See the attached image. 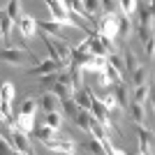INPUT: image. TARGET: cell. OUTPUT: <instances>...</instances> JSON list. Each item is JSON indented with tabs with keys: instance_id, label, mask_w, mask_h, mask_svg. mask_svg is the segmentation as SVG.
<instances>
[{
	"instance_id": "7bdbcfd3",
	"label": "cell",
	"mask_w": 155,
	"mask_h": 155,
	"mask_svg": "<svg viewBox=\"0 0 155 155\" xmlns=\"http://www.w3.org/2000/svg\"><path fill=\"white\" fill-rule=\"evenodd\" d=\"M12 155H26V153H21V150H12Z\"/></svg>"
},
{
	"instance_id": "d6986e66",
	"label": "cell",
	"mask_w": 155,
	"mask_h": 155,
	"mask_svg": "<svg viewBox=\"0 0 155 155\" xmlns=\"http://www.w3.org/2000/svg\"><path fill=\"white\" fill-rule=\"evenodd\" d=\"M5 14L14 21V23H16V21L23 16V14H21V0H7V9H5Z\"/></svg>"
},
{
	"instance_id": "3957f363",
	"label": "cell",
	"mask_w": 155,
	"mask_h": 155,
	"mask_svg": "<svg viewBox=\"0 0 155 155\" xmlns=\"http://www.w3.org/2000/svg\"><path fill=\"white\" fill-rule=\"evenodd\" d=\"M44 146L53 153H63V155H77V143L72 139H49L44 141Z\"/></svg>"
},
{
	"instance_id": "30bf717a",
	"label": "cell",
	"mask_w": 155,
	"mask_h": 155,
	"mask_svg": "<svg viewBox=\"0 0 155 155\" xmlns=\"http://www.w3.org/2000/svg\"><path fill=\"white\" fill-rule=\"evenodd\" d=\"M35 137H37L39 141L44 143L49 139H67L65 132H58V130H51L49 125H42V127H35Z\"/></svg>"
},
{
	"instance_id": "7a4b0ae2",
	"label": "cell",
	"mask_w": 155,
	"mask_h": 155,
	"mask_svg": "<svg viewBox=\"0 0 155 155\" xmlns=\"http://www.w3.org/2000/svg\"><path fill=\"white\" fill-rule=\"evenodd\" d=\"M44 2H46V7H49V12H51L56 23H60V26H74L70 19V12L65 9L63 2H58V0H44Z\"/></svg>"
},
{
	"instance_id": "60d3db41",
	"label": "cell",
	"mask_w": 155,
	"mask_h": 155,
	"mask_svg": "<svg viewBox=\"0 0 155 155\" xmlns=\"http://www.w3.org/2000/svg\"><path fill=\"white\" fill-rule=\"evenodd\" d=\"M97 77H100V86H104V88H107V86H111V81L107 79V74H104V72H97Z\"/></svg>"
},
{
	"instance_id": "cb8c5ba5",
	"label": "cell",
	"mask_w": 155,
	"mask_h": 155,
	"mask_svg": "<svg viewBox=\"0 0 155 155\" xmlns=\"http://www.w3.org/2000/svg\"><path fill=\"white\" fill-rule=\"evenodd\" d=\"M44 125H49L51 130H60V125H63V114H60V111H49Z\"/></svg>"
},
{
	"instance_id": "2e32d148",
	"label": "cell",
	"mask_w": 155,
	"mask_h": 155,
	"mask_svg": "<svg viewBox=\"0 0 155 155\" xmlns=\"http://www.w3.org/2000/svg\"><path fill=\"white\" fill-rule=\"evenodd\" d=\"M74 120H77V125H79L81 130L91 132V120H93V116H91V111H88V109H79L77 116H74Z\"/></svg>"
},
{
	"instance_id": "4fadbf2b",
	"label": "cell",
	"mask_w": 155,
	"mask_h": 155,
	"mask_svg": "<svg viewBox=\"0 0 155 155\" xmlns=\"http://www.w3.org/2000/svg\"><path fill=\"white\" fill-rule=\"evenodd\" d=\"M114 100H116V104L120 107V109H127V104H130V97H127V88H125V84L120 81V84L114 86Z\"/></svg>"
},
{
	"instance_id": "e0dca14e",
	"label": "cell",
	"mask_w": 155,
	"mask_h": 155,
	"mask_svg": "<svg viewBox=\"0 0 155 155\" xmlns=\"http://www.w3.org/2000/svg\"><path fill=\"white\" fill-rule=\"evenodd\" d=\"M148 95H150V86L148 84H141V86H134V100H130V102H139V104H146L148 102Z\"/></svg>"
},
{
	"instance_id": "ba28073f",
	"label": "cell",
	"mask_w": 155,
	"mask_h": 155,
	"mask_svg": "<svg viewBox=\"0 0 155 155\" xmlns=\"http://www.w3.org/2000/svg\"><path fill=\"white\" fill-rule=\"evenodd\" d=\"M12 130H16V132H23V134H30L32 130H35V116L19 114V116H16V120L12 123Z\"/></svg>"
},
{
	"instance_id": "9a60e30c",
	"label": "cell",
	"mask_w": 155,
	"mask_h": 155,
	"mask_svg": "<svg viewBox=\"0 0 155 155\" xmlns=\"http://www.w3.org/2000/svg\"><path fill=\"white\" fill-rule=\"evenodd\" d=\"M12 26H14V21L5 14V9H0V32H2V42H9V37H12Z\"/></svg>"
},
{
	"instance_id": "ac0fdd59",
	"label": "cell",
	"mask_w": 155,
	"mask_h": 155,
	"mask_svg": "<svg viewBox=\"0 0 155 155\" xmlns=\"http://www.w3.org/2000/svg\"><path fill=\"white\" fill-rule=\"evenodd\" d=\"M51 93L58 100H70L72 95H74V88H70V86H65V84H60V81H56L53 84V88H51Z\"/></svg>"
},
{
	"instance_id": "484cf974",
	"label": "cell",
	"mask_w": 155,
	"mask_h": 155,
	"mask_svg": "<svg viewBox=\"0 0 155 155\" xmlns=\"http://www.w3.org/2000/svg\"><path fill=\"white\" fill-rule=\"evenodd\" d=\"M137 0H118V9H120V12H123V16H132V14L137 12Z\"/></svg>"
},
{
	"instance_id": "6da1fadb",
	"label": "cell",
	"mask_w": 155,
	"mask_h": 155,
	"mask_svg": "<svg viewBox=\"0 0 155 155\" xmlns=\"http://www.w3.org/2000/svg\"><path fill=\"white\" fill-rule=\"evenodd\" d=\"M118 14H104L102 19L97 21V35L100 37H107V39H114L118 37Z\"/></svg>"
},
{
	"instance_id": "5b68a950",
	"label": "cell",
	"mask_w": 155,
	"mask_h": 155,
	"mask_svg": "<svg viewBox=\"0 0 155 155\" xmlns=\"http://www.w3.org/2000/svg\"><path fill=\"white\" fill-rule=\"evenodd\" d=\"M65 70L60 63H56V60H42V63H37L32 70H28V74H35V77H44V74H53V72H60Z\"/></svg>"
},
{
	"instance_id": "8992f818",
	"label": "cell",
	"mask_w": 155,
	"mask_h": 155,
	"mask_svg": "<svg viewBox=\"0 0 155 155\" xmlns=\"http://www.w3.org/2000/svg\"><path fill=\"white\" fill-rule=\"evenodd\" d=\"M93 97H95V93H93L91 88H77V91H74V95H72V100L77 102L79 109H88V111H91Z\"/></svg>"
},
{
	"instance_id": "4316f807",
	"label": "cell",
	"mask_w": 155,
	"mask_h": 155,
	"mask_svg": "<svg viewBox=\"0 0 155 155\" xmlns=\"http://www.w3.org/2000/svg\"><path fill=\"white\" fill-rule=\"evenodd\" d=\"M37 100L35 97H28V100H23V104H21V114H26V116H35L37 114Z\"/></svg>"
},
{
	"instance_id": "bcb514c9",
	"label": "cell",
	"mask_w": 155,
	"mask_h": 155,
	"mask_svg": "<svg viewBox=\"0 0 155 155\" xmlns=\"http://www.w3.org/2000/svg\"><path fill=\"white\" fill-rule=\"evenodd\" d=\"M26 155H32V153H26Z\"/></svg>"
},
{
	"instance_id": "277c9868",
	"label": "cell",
	"mask_w": 155,
	"mask_h": 155,
	"mask_svg": "<svg viewBox=\"0 0 155 155\" xmlns=\"http://www.w3.org/2000/svg\"><path fill=\"white\" fill-rule=\"evenodd\" d=\"M0 60H5L7 65H14V67H19V65L26 63V53L21 51V49H14V46H7L0 51Z\"/></svg>"
},
{
	"instance_id": "f6af8a7d",
	"label": "cell",
	"mask_w": 155,
	"mask_h": 155,
	"mask_svg": "<svg viewBox=\"0 0 155 155\" xmlns=\"http://www.w3.org/2000/svg\"><path fill=\"white\" fill-rule=\"evenodd\" d=\"M0 39H2V32H0Z\"/></svg>"
},
{
	"instance_id": "d4e9b609",
	"label": "cell",
	"mask_w": 155,
	"mask_h": 155,
	"mask_svg": "<svg viewBox=\"0 0 155 155\" xmlns=\"http://www.w3.org/2000/svg\"><path fill=\"white\" fill-rule=\"evenodd\" d=\"M60 109H63V116L74 118V116H77V111H79V107H77V102L70 97V100H60Z\"/></svg>"
},
{
	"instance_id": "f1b7e54d",
	"label": "cell",
	"mask_w": 155,
	"mask_h": 155,
	"mask_svg": "<svg viewBox=\"0 0 155 155\" xmlns=\"http://www.w3.org/2000/svg\"><path fill=\"white\" fill-rule=\"evenodd\" d=\"M130 74H132V84L134 86L146 84V67H143V65H137V70H132Z\"/></svg>"
},
{
	"instance_id": "d6a6232c",
	"label": "cell",
	"mask_w": 155,
	"mask_h": 155,
	"mask_svg": "<svg viewBox=\"0 0 155 155\" xmlns=\"http://www.w3.org/2000/svg\"><path fill=\"white\" fill-rule=\"evenodd\" d=\"M97 100H100V102H102V107L107 111H114L118 107L116 104V100H114V95H111V93H107V95H102V97H97Z\"/></svg>"
},
{
	"instance_id": "603a6c76",
	"label": "cell",
	"mask_w": 155,
	"mask_h": 155,
	"mask_svg": "<svg viewBox=\"0 0 155 155\" xmlns=\"http://www.w3.org/2000/svg\"><path fill=\"white\" fill-rule=\"evenodd\" d=\"M14 97H16V93H14V84L5 81V84L0 86V102H14Z\"/></svg>"
},
{
	"instance_id": "4dcf8cb0",
	"label": "cell",
	"mask_w": 155,
	"mask_h": 155,
	"mask_svg": "<svg viewBox=\"0 0 155 155\" xmlns=\"http://www.w3.org/2000/svg\"><path fill=\"white\" fill-rule=\"evenodd\" d=\"M123 65H127V72H132V70H137V56H134V51L132 49H127L125 51V58H123Z\"/></svg>"
},
{
	"instance_id": "44dd1931",
	"label": "cell",
	"mask_w": 155,
	"mask_h": 155,
	"mask_svg": "<svg viewBox=\"0 0 155 155\" xmlns=\"http://www.w3.org/2000/svg\"><path fill=\"white\" fill-rule=\"evenodd\" d=\"M102 72L107 74V79L111 81V86H116V84H120V81H123V72L116 70V67H114V65H109V63L104 65V70H102Z\"/></svg>"
},
{
	"instance_id": "f35d334b",
	"label": "cell",
	"mask_w": 155,
	"mask_h": 155,
	"mask_svg": "<svg viewBox=\"0 0 155 155\" xmlns=\"http://www.w3.org/2000/svg\"><path fill=\"white\" fill-rule=\"evenodd\" d=\"M7 125L9 123H5V120L0 118V137H5L7 141H9V139H12V127H7Z\"/></svg>"
},
{
	"instance_id": "ffe728a7",
	"label": "cell",
	"mask_w": 155,
	"mask_h": 155,
	"mask_svg": "<svg viewBox=\"0 0 155 155\" xmlns=\"http://www.w3.org/2000/svg\"><path fill=\"white\" fill-rule=\"evenodd\" d=\"M139 26L153 28V5H143L139 9Z\"/></svg>"
},
{
	"instance_id": "d590c367",
	"label": "cell",
	"mask_w": 155,
	"mask_h": 155,
	"mask_svg": "<svg viewBox=\"0 0 155 155\" xmlns=\"http://www.w3.org/2000/svg\"><path fill=\"white\" fill-rule=\"evenodd\" d=\"M137 32H139V39H141L143 44H146V42H153V28L139 26V28H137Z\"/></svg>"
},
{
	"instance_id": "836d02e7",
	"label": "cell",
	"mask_w": 155,
	"mask_h": 155,
	"mask_svg": "<svg viewBox=\"0 0 155 155\" xmlns=\"http://www.w3.org/2000/svg\"><path fill=\"white\" fill-rule=\"evenodd\" d=\"M56 81H58V79H56V72H53V74H44V77H39V84H42L44 91H51Z\"/></svg>"
},
{
	"instance_id": "52a82bcc",
	"label": "cell",
	"mask_w": 155,
	"mask_h": 155,
	"mask_svg": "<svg viewBox=\"0 0 155 155\" xmlns=\"http://www.w3.org/2000/svg\"><path fill=\"white\" fill-rule=\"evenodd\" d=\"M139 153L141 155L153 153V132L146 130L143 125H139Z\"/></svg>"
},
{
	"instance_id": "f546056e",
	"label": "cell",
	"mask_w": 155,
	"mask_h": 155,
	"mask_svg": "<svg viewBox=\"0 0 155 155\" xmlns=\"http://www.w3.org/2000/svg\"><path fill=\"white\" fill-rule=\"evenodd\" d=\"M130 32H132V21H130L127 16H120V19H118V35L130 37Z\"/></svg>"
},
{
	"instance_id": "74e56055",
	"label": "cell",
	"mask_w": 155,
	"mask_h": 155,
	"mask_svg": "<svg viewBox=\"0 0 155 155\" xmlns=\"http://www.w3.org/2000/svg\"><path fill=\"white\" fill-rule=\"evenodd\" d=\"M12 143H9V141H7V139H5V137H0V155H12Z\"/></svg>"
},
{
	"instance_id": "ab89813d",
	"label": "cell",
	"mask_w": 155,
	"mask_h": 155,
	"mask_svg": "<svg viewBox=\"0 0 155 155\" xmlns=\"http://www.w3.org/2000/svg\"><path fill=\"white\" fill-rule=\"evenodd\" d=\"M143 46H146V56H148V60H153V56H155V44H153V42H146Z\"/></svg>"
},
{
	"instance_id": "83f0119b",
	"label": "cell",
	"mask_w": 155,
	"mask_h": 155,
	"mask_svg": "<svg viewBox=\"0 0 155 155\" xmlns=\"http://www.w3.org/2000/svg\"><path fill=\"white\" fill-rule=\"evenodd\" d=\"M81 5H84V12L88 14V19H93L102 7H100V0H81Z\"/></svg>"
},
{
	"instance_id": "8d00e7d4",
	"label": "cell",
	"mask_w": 155,
	"mask_h": 155,
	"mask_svg": "<svg viewBox=\"0 0 155 155\" xmlns=\"http://www.w3.org/2000/svg\"><path fill=\"white\" fill-rule=\"evenodd\" d=\"M107 63L109 65H114V67H116V70H120L123 72V58H120V56H118V53H109V56H107Z\"/></svg>"
},
{
	"instance_id": "5bb4252c",
	"label": "cell",
	"mask_w": 155,
	"mask_h": 155,
	"mask_svg": "<svg viewBox=\"0 0 155 155\" xmlns=\"http://www.w3.org/2000/svg\"><path fill=\"white\" fill-rule=\"evenodd\" d=\"M39 104H42V109H44L46 114H49V111H60V100L53 95L51 91H46L44 95H42V102Z\"/></svg>"
},
{
	"instance_id": "9c48e42d",
	"label": "cell",
	"mask_w": 155,
	"mask_h": 155,
	"mask_svg": "<svg viewBox=\"0 0 155 155\" xmlns=\"http://www.w3.org/2000/svg\"><path fill=\"white\" fill-rule=\"evenodd\" d=\"M16 26H19L21 35H23L26 39H32V37H35V32H37V23H35L32 16H21V19L16 21Z\"/></svg>"
},
{
	"instance_id": "e575fe53",
	"label": "cell",
	"mask_w": 155,
	"mask_h": 155,
	"mask_svg": "<svg viewBox=\"0 0 155 155\" xmlns=\"http://www.w3.org/2000/svg\"><path fill=\"white\" fill-rule=\"evenodd\" d=\"M100 7L104 9V14H116L118 0H100Z\"/></svg>"
},
{
	"instance_id": "ee69618b",
	"label": "cell",
	"mask_w": 155,
	"mask_h": 155,
	"mask_svg": "<svg viewBox=\"0 0 155 155\" xmlns=\"http://www.w3.org/2000/svg\"><path fill=\"white\" fill-rule=\"evenodd\" d=\"M2 5H7V0H0V7H2Z\"/></svg>"
},
{
	"instance_id": "c3c4849f",
	"label": "cell",
	"mask_w": 155,
	"mask_h": 155,
	"mask_svg": "<svg viewBox=\"0 0 155 155\" xmlns=\"http://www.w3.org/2000/svg\"><path fill=\"white\" fill-rule=\"evenodd\" d=\"M137 155H141V153H137Z\"/></svg>"
},
{
	"instance_id": "7c38bea8",
	"label": "cell",
	"mask_w": 155,
	"mask_h": 155,
	"mask_svg": "<svg viewBox=\"0 0 155 155\" xmlns=\"http://www.w3.org/2000/svg\"><path fill=\"white\" fill-rule=\"evenodd\" d=\"M127 109H130V116H132V120H134L137 125H146V107H143V104L130 102Z\"/></svg>"
},
{
	"instance_id": "7dc6e473",
	"label": "cell",
	"mask_w": 155,
	"mask_h": 155,
	"mask_svg": "<svg viewBox=\"0 0 155 155\" xmlns=\"http://www.w3.org/2000/svg\"><path fill=\"white\" fill-rule=\"evenodd\" d=\"M58 2H63V0H58Z\"/></svg>"
},
{
	"instance_id": "1f68e13d",
	"label": "cell",
	"mask_w": 155,
	"mask_h": 155,
	"mask_svg": "<svg viewBox=\"0 0 155 155\" xmlns=\"http://www.w3.org/2000/svg\"><path fill=\"white\" fill-rule=\"evenodd\" d=\"M86 150H91V155H107L104 153V146L97 139H91V141L86 143Z\"/></svg>"
},
{
	"instance_id": "b9f144b4",
	"label": "cell",
	"mask_w": 155,
	"mask_h": 155,
	"mask_svg": "<svg viewBox=\"0 0 155 155\" xmlns=\"http://www.w3.org/2000/svg\"><path fill=\"white\" fill-rule=\"evenodd\" d=\"M107 155H127V153H125V150H120V148H111Z\"/></svg>"
},
{
	"instance_id": "7402d4cb",
	"label": "cell",
	"mask_w": 155,
	"mask_h": 155,
	"mask_svg": "<svg viewBox=\"0 0 155 155\" xmlns=\"http://www.w3.org/2000/svg\"><path fill=\"white\" fill-rule=\"evenodd\" d=\"M104 65H107V58H102V56H91V60L84 65V70H88V72H102Z\"/></svg>"
},
{
	"instance_id": "8fae6325",
	"label": "cell",
	"mask_w": 155,
	"mask_h": 155,
	"mask_svg": "<svg viewBox=\"0 0 155 155\" xmlns=\"http://www.w3.org/2000/svg\"><path fill=\"white\" fill-rule=\"evenodd\" d=\"M12 148H14V150H21V153H30V141H28V134L12 130Z\"/></svg>"
}]
</instances>
